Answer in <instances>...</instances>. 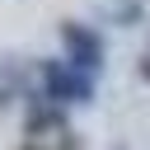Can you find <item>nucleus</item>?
Returning <instances> with one entry per match:
<instances>
[{"mask_svg":"<svg viewBox=\"0 0 150 150\" xmlns=\"http://www.w3.org/2000/svg\"><path fill=\"white\" fill-rule=\"evenodd\" d=\"M66 127V108H56V103H47V98H38L33 94V103H28V117H23V131H28V141H38L42 131H61ZM66 136V131H61Z\"/></svg>","mask_w":150,"mask_h":150,"instance_id":"nucleus-3","label":"nucleus"},{"mask_svg":"<svg viewBox=\"0 0 150 150\" xmlns=\"http://www.w3.org/2000/svg\"><path fill=\"white\" fill-rule=\"evenodd\" d=\"M19 150H38V141H23V145H19Z\"/></svg>","mask_w":150,"mask_h":150,"instance_id":"nucleus-6","label":"nucleus"},{"mask_svg":"<svg viewBox=\"0 0 150 150\" xmlns=\"http://www.w3.org/2000/svg\"><path fill=\"white\" fill-rule=\"evenodd\" d=\"M108 19L117 28H136L141 23V0H122V5H108Z\"/></svg>","mask_w":150,"mask_h":150,"instance_id":"nucleus-4","label":"nucleus"},{"mask_svg":"<svg viewBox=\"0 0 150 150\" xmlns=\"http://www.w3.org/2000/svg\"><path fill=\"white\" fill-rule=\"evenodd\" d=\"M61 47H66V61H70L80 75H94V80H98V70H103V61H108V47H103V38H98L89 23L66 19V23H61Z\"/></svg>","mask_w":150,"mask_h":150,"instance_id":"nucleus-2","label":"nucleus"},{"mask_svg":"<svg viewBox=\"0 0 150 150\" xmlns=\"http://www.w3.org/2000/svg\"><path fill=\"white\" fill-rule=\"evenodd\" d=\"M33 80H38V98H47V103H56V108H84V103H94V94H98V84H94V75H80L66 56H42V61H33Z\"/></svg>","mask_w":150,"mask_h":150,"instance_id":"nucleus-1","label":"nucleus"},{"mask_svg":"<svg viewBox=\"0 0 150 150\" xmlns=\"http://www.w3.org/2000/svg\"><path fill=\"white\" fill-rule=\"evenodd\" d=\"M136 75H141V80H145V84H150V52H145V56H141V61H136Z\"/></svg>","mask_w":150,"mask_h":150,"instance_id":"nucleus-5","label":"nucleus"}]
</instances>
